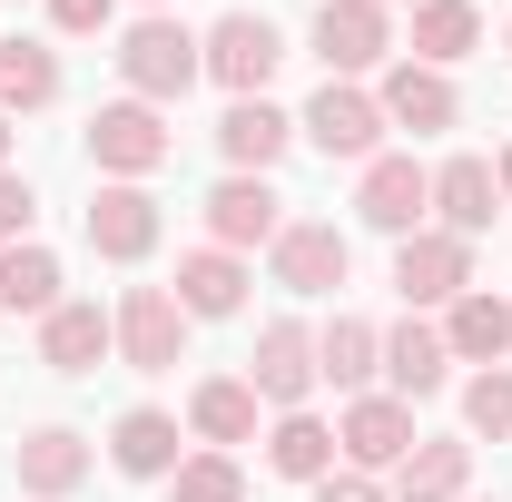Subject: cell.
<instances>
[{
	"label": "cell",
	"instance_id": "obj_1",
	"mask_svg": "<svg viewBox=\"0 0 512 502\" xmlns=\"http://www.w3.org/2000/svg\"><path fill=\"white\" fill-rule=\"evenodd\" d=\"M119 79H128V99L168 109V99H188L197 79H207V50H197L188 20L148 10V20H128V30H119Z\"/></svg>",
	"mask_w": 512,
	"mask_h": 502
},
{
	"label": "cell",
	"instance_id": "obj_2",
	"mask_svg": "<svg viewBox=\"0 0 512 502\" xmlns=\"http://www.w3.org/2000/svg\"><path fill=\"white\" fill-rule=\"evenodd\" d=\"M168 158H178V128L158 119L148 99H109V109L89 119V168H99V178H138V188H148Z\"/></svg>",
	"mask_w": 512,
	"mask_h": 502
},
{
	"label": "cell",
	"instance_id": "obj_3",
	"mask_svg": "<svg viewBox=\"0 0 512 502\" xmlns=\"http://www.w3.org/2000/svg\"><path fill=\"white\" fill-rule=\"evenodd\" d=\"M355 217L375 227V237H424V217H434V168L414 158V148H384L365 158V178H355Z\"/></svg>",
	"mask_w": 512,
	"mask_h": 502
},
{
	"label": "cell",
	"instance_id": "obj_4",
	"mask_svg": "<svg viewBox=\"0 0 512 502\" xmlns=\"http://www.w3.org/2000/svg\"><path fill=\"white\" fill-rule=\"evenodd\" d=\"M197 50H207V79H217L227 99H266V79L286 69V30H276L266 10H227Z\"/></svg>",
	"mask_w": 512,
	"mask_h": 502
},
{
	"label": "cell",
	"instance_id": "obj_5",
	"mask_svg": "<svg viewBox=\"0 0 512 502\" xmlns=\"http://www.w3.org/2000/svg\"><path fill=\"white\" fill-rule=\"evenodd\" d=\"M109 325H119V365L128 375H178V355H188V306H178L168 286H128L119 306H109Z\"/></svg>",
	"mask_w": 512,
	"mask_h": 502
},
{
	"label": "cell",
	"instance_id": "obj_6",
	"mask_svg": "<svg viewBox=\"0 0 512 502\" xmlns=\"http://www.w3.org/2000/svg\"><path fill=\"white\" fill-rule=\"evenodd\" d=\"M296 138H306V148H325V158H345V168L384 158V109H375V89L325 79L316 99H306V119H296Z\"/></svg>",
	"mask_w": 512,
	"mask_h": 502
},
{
	"label": "cell",
	"instance_id": "obj_7",
	"mask_svg": "<svg viewBox=\"0 0 512 502\" xmlns=\"http://www.w3.org/2000/svg\"><path fill=\"white\" fill-rule=\"evenodd\" d=\"M79 237H89V256H109V266H138V256H158V237H168V217H158V197L138 188V178H109V188L89 197Z\"/></svg>",
	"mask_w": 512,
	"mask_h": 502
},
{
	"label": "cell",
	"instance_id": "obj_8",
	"mask_svg": "<svg viewBox=\"0 0 512 502\" xmlns=\"http://www.w3.org/2000/svg\"><path fill=\"white\" fill-rule=\"evenodd\" d=\"M266 266H276V286H286V296H335V286H345V266H355V247H345V227H335V217H286V227H276V247H266Z\"/></svg>",
	"mask_w": 512,
	"mask_h": 502
},
{
	"label": "cell",
	"instance_id": "obj_9",
	"mask_svg": "<svg viewBox=\"0 0 512 502\" xmlns=\"http://www.w3.org/2000/svg\"><path fill=\"white\" fill-rule=\"evenodd\" d=\"M414 404L404 394H355L345 414H335V453H345V473H394L404 453H414Z\"/></svg>",
	"mask_w": 512,
	"mask_h": 502
},
{
	"label": "cell",
	"instance_id": "obj_10",
	"mask_svg": "<svg viewBox=\"0 0 512 502\" xmlns=\"http://www.w3.org/2000/svg\"><path fill=\"white\" fill-rule=\"evenodd\" d=\"M316 60H325V79L384 69L394 60V10H384V0H325L316 10Z\"/></svg>",
	"mask_w": 512,
	"mask_h": 502
},
{
	"label": "cell",
	"instance_id": "obj_11",
	"mask_svg": "<svg viewBox=\"0 0 512 502\" xmlns=\"http://www.w3.org/2000/svg\"><path fill=\"white\" fill-rule=\"evenodd\" d=\"M10 473H20L30 502H69L99 473V453H89V434H69V424H30V434L10 443Z\"/></svg>",
	"mask_w": 512,
	"mask_h": 502
},
{
	"label": "cell",
	"instance_id": "obj_12",
	"mask_svg": "<svg viewBox=\"0 0 512 502\" xmlns=\"http://www.w3.org/2000/svg\"><path fill=\"white\" fill-rule=\"evenodd\" d=\"M247 384H256V404H276V414H296V404L316 394V335H306L296 315H276V325H256Z\"/></svg>",
	"mask_w": 512,
	"mask_h": 502
},
{
	"label": "cell",
	"instance_id": "obj_13",
	"mask_svg": "<svg viewBox=\"0 0 512 502\" xmlns=\"http://www.w3.org/2000/svg\"><path fill=\"white\" fill-rule=\"evenodd\" d=\"M463 286H473V237L424 227V237L394 247V296H404V306H453Z\"/></svg>",
	"mask_w": 512,
	"mask_h": 502
},
{
	"label": "cell",
	"instance_id": "obj_14",
	"mask_svg": "<svg viewBox=\"0 0 512 502\" xmlns=\"http://www.w3.org/2000/svg\"><path fill=\"white\" fill-rule=\"evenodd\" d=\"M276 227H286V197L266 188V178H217L207 188V247H227V256H247V247H276Z\"/></svg>",
	"mask_w": 512,
	"mask_h": 502
},
{
	"label": "cell",
	"instance_id": "obj_15",
	"mask_svg": "<svg viewBox=\"0 0 512 502\" xmlns=\"http://www.w3.org/2000/svg\"><path fill=\"white\" fill-rule=\"evenodd\" d=\"M375 109H384V128H414V138H434V128L463 119V99H453V69H424V60H384Z\"/></svg>",
	"mask_w": 512,
	"mask_h": 502
},
{
	"label": "cell",
	"instance_id": "obj_16",
	"mask_svg": "<svg viewBox=\"0 0 512 502\" xmlns=\"http://www.w3.org/2000/svg\"><path fill=\"white\" fill-rule=\"evenodd\" d=\"M286 148H296V119H286L276 99H227V119H217V158H227L237 178H266Z\"/></svg>",
	"mask_w": 512,
	"mask_h": 502
},
{
	"label": "cell",
	"instance_id": "obj_17",
	"mask_svg": "<svg viewBox=\"0 0 512 502\" xmlns=\"http://www.w3.org/2000/svg\"><path fill=\"white\" fill-rule=\"evenodd\" d=\"M247 256H227V247H188L178 256V276H168V296L188 306V325H207V315H247Z\"/></svg>",
	"mask_w": 512,
	"mask_h": 502
},
{
	"label": "cell",
	"instance_id": "obj_18",
	"mask_svg": "<svg viewBox=\"0 0 512 502\" xmlns=\"http://www.w3.org/2000/svg\"><path fill=\"white\" fill-rule=\"evenodd\" d=\"M109 345H119V325H109V306H89V296H60V306L40 315V365L50 375H89Z\"/></svg>",
	"mask_w": 512,
	"mask_h": 502
},
{
	"label": "cell",
	"instance_id": "obj_19",
	"mask_svg": "<svg viewBox=\"0 0 512 502\" xmlns=\"http://www.w3.org/2000/svg\"><path fill=\"white\" fill-rule=\"evenodd\" d=\"M335 463H345V453H335V424H325V414H306V404H296V414H276V424H266V473H276V483L316 493Z\"/></svg>",
	"mask_w": 512,
	"mask_h": 502
},
{
	"label": "cell",
	"instance_id": "obj_20",
	"mask_svg": "<svg viewBox=\"0 0 512 502\" xmlns=\"http://www.w3.org/2000/svg\"><path fill=\"white\" fill-rule=\"evenodd\" d=\"M109 463H119L128 483H168L188 453H178V414H158V404H128L119 424H109Z\"/></svg>",
	"mask_w": 512,
	"mask_h": 502
},
{
	"label": "cell",
	"instance_id": "obj_21",
	"mask_svg": "<svg viewBox=\"0 0 512 502\" xmlns=\"http://www.w3.org/2000/svg\"><path fill=\"white\" fill-rule=\"evenodd\" d=\"M444 355L453 365H503L512 355V306L493 296V286H463L444 306Z\"/></svg>",
	"mask_w": 512,
	"mask_h": 502
},
{
	"label": "cell",
	"instance_id": "obj_22",
	"mask_svg": "<svg viewBox=\"0 0 512 502\" xmlns=\"http://www.w3.org/2000/svg\"><path fill=\"white\" fill-rule=\"evenodd\" d=\"M453 355H444V325H424V315H404L394 335H384V394H404V404H424V394H444Z\"/></svg>",
	"mask_w": 512,
	"mask_h": 502
},
{
	"label": "cell",
	"instance_id": "obj_23",
	"mask_svg": "<svg viewBox=\"0 0 512 502\" xmlns=\"http://www.w3.org/2000/svg\"><path fill=\"white\" fill-rule=\"evenodd\" d=\"M256 414H266V404H256V384L247 375H207L188 394V434L207 443V453H237V443H256Z\"/></svg>",
	"mask_w": 512,
	"mask_h": 502
},
{
	"label": "cell",
	"instance_id": "obj_24",
	"mask_svg": "<svg viewBox=\"0 0 512 502\" xmlns=\"http://www.w3.org/2000/svg\"><path fill=\"white\" fill-rule=\"evenodd\" d=\"M375 375H384V335L365 315H335L316 335V384H335V394L355 404V394H375Z\"/></svg>",
	"mask_w": 512,
	"mask_h": 502
},
{
	"label": "cell",
	"instance_id": "obj_25",
	"mask_svg": "<svg viewBox=\"0 0 512 502\" xmlns=\"http://www.w3.org/2000/svg\"><path fill=\"white\" fill-rule=\"evenodd\" d=\"M463 483H473V443L463 434H424L394 463V502H463Z\"/></svg>",
	"mask_w": 512,
	"mask_h": 502
},
{
	"label": "cell",
	"instance_id": "obj_26",
	"mask_svg": "<svg viewBox=\"0 0 512 502\" xmlns=\"http://www.w3.org/2000/svg\"><path fill=\"white\" fill-rule=\"evenodd\" d=\"M493 207H503L493 158H444V168H434V217H444V237H483Z\"/></svg>",
	"mask_w": 512,
	"mask_h": 502
},
{
	"label": "cell",
	"instance_id": "obj_27",
	"mask_svg": "<svg viewBox=\"0 0 512 502\" xmlns=\"http://www.w3.org/2000/svg\"><path fill=\"white\" fill-rule=\"evenodd\" d=\"M473 50H483V10L473 0H414V50L404 60L453 69V60H473Z\"/></svg>",
	"mask_w": 512,
	"mask_h": 502
},
{
	"label": "cell",
	"instance_id": "obj_28",
	"mask_svg": "<svg viewBox=\"0 0 512 502\" xmlns=\"http://www.w3.org/2000/svg\"><path fill=\"white\" fill-rule=\"evenodd\" d=\"M50 99H60V50H50V40H0V109L30 119V109H50Z\"/></svg>",
	"mask_w": 512,
	"mask_h": 502
},
{
	"label": "cell",
	"instance_id": "obj_29",
	"mask_svg": "<svg viewBox=\"0 0 512 502\" xmlns=\"http://www.w3.org/2000/svg\"><path fill=\"white\" fill-rule=\"evenodd\" d=\"M0 306H10V315H50V306H60V256L40 247V237L0 247Z\"/></svg>",
	"mask_w": 512,
	"mask_h": 502
},
{
	"label": "cell",
	"instance_id": "obj_30",
	"mask_svg": "<svg viewBox=\"0 0 512 502\" xmlns=\"http://www.w3.org/2000/svg\"><path fill=\"white\" fill-rule=\"evenodd\" d=\"M168 502H247V463L237 453H188L168 473Z\"/></svg>",
	"mask_w": 512,
	"mask_h": 502
},
{
	"label": "cell",
	"instance_id": "obj_31",
	"mask_svg": "<svg viewBox=\"0 0 512 502\" xmlns=\"http://www.w3.org/2000/svg\"><path fill=\"white\" fill-rule=\"evenodd\" d=\"M463 434L512 443V365H483V375L463 384Z\"/></svg>",
	"mask_w": 512,
	"mask_h": 502
},
{
	"label": "cell",
	"instance_id": "obj_32",
	"mask_svg": "<svg viewBox=\"0 0 512 502\" xmlns=\"http://www.w3.org/2000/svg\"><path fill=\"white\" fill-rule=\"evenodd\" d=\"M30 217H40V188H30L20 168H0V247H20V237H30Z\"/></svg>",
	"mask_w": 512,
	"mask_h": 502
},
{
	"label": "cell",
	"instance_id": "obj_33",
	"mask_svg": "<svg viewBox=\"0 0 512 502\" xmlns=\"http://www.w3.org/2000/svg\"><path fill=\"white\" fill-rule=\"evenodd\" d=\"M109 20H119V0H50V30L60 40H99Z\"/></svg>",
	"mask_w": 512,
	"mask_h": 502
},
{
	"label": "cell",
	"instance_id": "obj_34",
	"mask_svg": "<svg viewBox=\"0 0 512 502\" xmlns=\"http://www.w3.org/2000/svg\"><path fill=\"white\" fill-rule=\"evenodd\" d=\"M306 502H384V483H375V473H345V463H335V473H325Z\"/></svg>",
	"mask_w": 512,
	"mask_h": 502
},
{
	"label": "cell",
	"instance_id": "obj_35",
	"mask_svg": "<svg viewBox=\"0 0 512 502\" xmlns=\"http://www.w3.org/2000/svg\"><path fill=\"white\" fill-rule=\"evenodd\" d=\"M493 188H503V207H512V138H503V158H493Z\"/></svg>",
	"mask_w": 512,
	"mask_h": 502
},
{
	"label": "cell",
	"instance_id": "obj_36",
	"mask_svg": "<svg viewBox=\"0 0 512 502\" xmlns=\"http://www.w3.org/2000/svg\"><path fill=\"white\" fill-rule=\"evenodd\" d=\"M0 168H10V109H0Z\"/></svg>",
	"mask_w": 512,
	"mask_h": 502
},
{
	"label": "cell",
	"instance_id": "obj_37",
	"mask_svg": "<svg viewBox=\"0 0 512 502\" xmlns=\"http://www.w3.org/2000/svg\"><path fill=\"white\" fill-rule=\"evenodd\" d=\"M384 10H394V0H384ZM404 10H414V0H404Z\"/></svg>",
	"mask_w": 512,
	"mask_h": 502
},
{
	"label": "cell",
	"instance_id": "obj_38",
	"mask_svg": "<svg viewBox=\"0 0 512 502\" xmlns=\"http://www.w3.org/2000/svg\"><path fill=\"white\" fill-rule=\"evenodd\" d=\"M503 40H512V20H503Z\"/></svg>",
	"mask_w": 512,
	"mask_h": 502
},
{
	"label": "cell",
	"instance_id": "obj_39",
	"mask_svg": "<svg viewBox=\"0 0 512 502\" xmlns=\"http://www.w3.org/2000/svg\"><path fill=\"white\" fill-rule=\"evenodd\" d=\"M148 10H158V0H148Z\"/></svg>",
	"mask_w": 512,
	"mask_h": 502
}]
</instances>
